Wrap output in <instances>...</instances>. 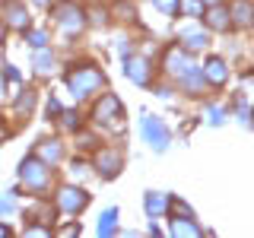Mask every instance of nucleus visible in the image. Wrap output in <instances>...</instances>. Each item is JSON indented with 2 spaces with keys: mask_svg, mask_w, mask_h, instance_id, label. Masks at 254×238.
I'll return each mask as SVG.
<instances>
[{
  "mask_svg": "<svg viewBox=\"0 0 254 238\" xmlns=\"http://www.w3.org/2000/svg\"><path fill=\"white\" fill-rule=\"evenodd\" d=\"M67 86H70V92H73V99L76 102H83V99H89V95H95L105 86V76H102V70L99 67H76V70H70L67 73Z\"/></svg>",
  "mask_w": 254,
  "mask_h": 238,
  "instance_id": "f257e3e1",
  "label": "nucleus"
},
{
  "mask_svg": "<svg viewBox=\"0 0 254 238\" xmlns=\"http://www.w3.org/2000/svg\"><path fill=\"white\" fill-rule=\"evenodd\" d=\"M19 178H22V184H26L29 190L42 194V190L51 184V165H45L38 156H29L26 162L19 165Z\"/></svg>",
  "mask_w": 254,
  "mask_h": 238,
  "instance_id": "f03ea898",
  "label": "nucleus"
},
{
  "mask_svg": "<svg viewBox=\"0 0 254 238\" xmlns=\"http://www.w3.org/2000/svg\"><path fill=\"white\" fill-rule=\"evenodd\" d=\"M92 118H95V124H111V130H121L124 121H118V118H121V99L111 95V92H105L99 102H95Z\"/></svg>",
  "mask_w": 254,
  "mask_h": 238,
  "instance_id": "7ed1b4c3",
  "label": "nucleus"
},
{
  "mask_svg": "<svg viewBox=\"0 0 254 238\" xmlns=\"http://www.w3.org/2000/svg\"><path fill=\"white\" fill-rule=\"evenodd\" d=\"M140 130H143V140H146L156 153H162V149L169 146V130H165V124L159 121V118L146 115V118H143V124H140Z\"/></svg>",
  "mask_w": 254,
  "mask_h": 238,
  "instance_id": "20e7f679",
  "label": "nucleus"
},
{
  "mask_svg": "<svg viewBox=\"0 0 254 238\" xmlns=\"http://www.w3.org/2000/svg\"><path fill=\"white\" fill-rule=\"evenodd\" d=\"M95 169H99V175L108 181V178H115V175L124 169V156L118 153V149L105 146V149H99V153H95Z\"/></svg>",
  "mask_w": 254,
  "mask_h": 238,
  "instance_id": "39448f33",
  "label": "nucleus"
},
{
  "mask_svg": "<svg viewBox=\"0 0 254 238\" xmlns=\"http://www.w3.org/2000/svg\"><path fill=\"white\" fill-rule=\"evenodd\" d=\"M89 206V194L83 187H61L58 190V210L64 213H79Z\"/></svg>",
  "mask_w": 254,
  "mask_h": 238,
  "instance_id": "423d86ee",
  "label": "nucleus"
},
{
  "mask_svg": "<svg viewBox=\"0 0 254 238\" xmlns=\"http://www.w3.org/2000/svg\"><path fill=\"white\" fill-rule=\"evenodd\" d=\"M190 67H197V63L188 58V51H185V48H169V54H165V70H169V76L181 79V76H185Z\"/></svg>",
  "mask_w": 254,
  "mask_h": 238,
  "instance_id": "0eeeda50",
  "label": "nucleus"
},
{
  "mask_svg": "<svg viewBox=\"0 0 254 238\" xmlns=\"http://www.w3.org/2000/svg\"><path fill=\"white\" fill-rule=\"evenodd\" d=\"M124 73H127V79H133L137 86H149V79H153V67H149L146 58H130L124 63Z\"/></svg>",
  "mask_w": 254,
  "mask_h": 238,
  "instance_id": "6e6552de",
  "label": "nucleus"
},
{
  "mask_svg": "<svg viewBox=\"0 0 254 238\" xmlns=\"http://www.w3.org/2000/svg\"><path fill=\"white\" fill-rule=\"evenodd\" d=\"M58 22H61V29L67 32V35H73V32H79L86 26V19H83V10H76V6H70V3H61L58 6Z\"/></svg>",
  "mask_w": 254,
  "mask_h": 238,
  "instance_id": "1a4fd4ad",
  "label": "nucleus"
},
{
  "mask_svg": "<svg viewBox=\"0 0 254 238\" xmlns=\"http://www.w3.org/2000/svg\"><path fill=\"white\" fill-rule=\"evenodd\" d=\"M200 70H203V79H210L213 86H222L229 79V67H226V60H222V58H210Z\"/></svg>",
  "mask_w": 254,
  "mask_h": 238,
  "instance_id": "9d476101",
  "label": "nucleus"
},
{
  "mask_svg": "<svg viewBox=\"0 0 254 238\" xmlns=\"http://www.w3.org/2000/svg\"><path fill=\"white\" fill-rule=\"evenodd\" d=\"M229 22L238 29L251 26V0H232V10H229Z\"/></svg>",
  "mask_w": 254,
  "mask_h": 238,
  "instance_id": "9b49d317",
  "label": "nucleus"
},
{
  "mask_svg": "<svg viewBox=\"0 0 254 238\" xmlns=\"http://www.w3.org/2000/svg\"><path fill=\"white\" fill-rule=\"evenodd\" d=\"M206 26L210 29H216V32H226L229 26H232V22H229V10L222 3H210V10H206Z\"/></svg>",
  "mask_w": 254,
  "mask_h": 238,
  "instance_id": "f8f14e48",
  "label": "nucleus"
},
{
  "mask_svg": "<svg viewBox=\"0 0 254 238\" xmlns=\"http://www.w3.org/2000/svg\"><path fill=\"white\" fill-rule=\"evenodd\" d=\"M3 16H6V22H10L13 29H26V26H29V13H26V6L16 3V0L3 3Z\"/></svg>",
  "mask_w": 254,
  "mask_h": 238,
  "instance_id": "ddd939ff",
  "label": "nucleus"
},
{
  "mask_svg": "<svg viewBox=\"0 0 254 238\" xmlns=\"http://www.w3.org/2000/svg\"><path fill=\"white\" fill-rule=\"evenodd\" d=\"M35 156L42 159L45 165H54V162H61V156H64V146H61L58 140H45L42 146L35 149Z\"/></svg>",
  "mask_w": 254,
  "mask_h": 238,
  "instance_id": "4468645a",
  "label": "nucleus"
},
{
  "mask_svg": "<svg viewBox=\"0 0 254 238\" xmlns=\"http://www.w3.org/2000/svg\"><path fill=\"white\" fill-rule=\"evenodd\" d=\"M181 42H185V51H200L206 45V32L203 29H181Z\"/></svg>",
  "mask_w": 254,
  "mask_h": 238,
  "instance_id": "2eb2a0df",
  "label": "nucleus"
},
{
  "mask_svg": "<svg viewBox=\"0 0 254 238\" xmlns=\"http://www.w3.org/2000/svg\"><path fill=\"white\" fill-rule=\"evenodd\" d=\"M143 206H146L149 216H162V213L169 210V197H165V194H153V190H149L146 200H143Z\"/></svg>",
  "mask_w": 254,
  "mask_h": 238,
  "instance_id": "dca6fc26",
  "label": "nucleus"
},
{
  "mask_svg": "<svg viewBox=\"0 0 254 238\" xmlns=\"http://www.w3.org/2000/svg\"><path fill=\"white\" fill-rule=\"evenodd\" d=\"M172 235H203L200 232V226H197V222H190V216H175L172 219Z\"/></svg>",
  "mask_w": 254,
  "mask_h": 238,
  "instance_id": "f3484780",
  "label": "nucleus"
},
{
  "mask_svg": "<svg viewBox=\"0 0 254 238\" xmlns=\"http://www.w3.org/2000/svg\"><path fill=\"white\" fill-rule=\"evenodd\" d=\"M115 219H118V210H115V206L102 213V219H99V235H115Z\"/></svg>",
  "mask_w": 254,
  "mask_h": 238,
  "instance_id": "a211bd4d",
  "label": "nucleus"
},
{
  "mask_svg": "<svg viewBox=\"0 0 254 238\" xmlns=\"http://www.w3.org/2000/svg\"><path fill=\"white\" fill-rule=\"evenodd\" d=\"M29 216L35 219V222H45V226H51V222H54V219H51V216H54V210H51V206H45V203H38L35 210L29 213Z\"/></svg>",
  "mask_w": 254,
  "mask_h": 238,
  "instance_id": "6ab92c4d",
  "label": "nucleus"
},
{
  "mask_svg": "<svg viewBox=\"0 0 254 238\" xmlns=\"http://www.w3.org/2000/svg\"><path fill=\"white\" fill-rule=\"evenodd\" d=\"M35 70L38 73H51L54 70V58L48 51H42V48H38V58H35Z\"/></svg>",
  "mask_w": 254,
  "mask_h": 238,
  "instance_id": "aec40b11",
  "label": "nucleus"
},
{
  "mask_svg": "<svg viewBox=\"0 0 254 238\" xmlns=\"http://www.w3.org/2000/svg\"><path fill=\"white\" fill-rule=\"evenodd\" d=\"M178 6L185 10V16H203L200 0H178Z\"/></svg>",
  "mask_w": 254,
  "mask_h": 238,
  "instance_id": "412c9836",
  "label": "nucleus"
},
{
  "mask_svg": "<svg viewBox=\"0 0 254 238\" xmlns=\"http://www.w3.org/2000/svg\"><path fill=\"white\" fill-rule=\"evenodd\" d=\"M64 127H70V130L79 127V115H76V111H64Z\"/></svg>",
  "mask_w": 254,
  "mask_h": 238,
  "instance_id": "4be33fe9",
  "label": "nucleus"
},
{
  "mask_svg": "<svg viewBox=\"0 0 254 238\" xmlns=\"http://www.w3.org/2000/svg\"><path fill=\"white\" fill-rule=\"evenodd\" d=\"M45 42H48L45 32H29V45L32 48H45Z\"/></svg>",
  "mask_w": 254,
  "mask_h": 238,
  "instance_id": "5701e85b",
  "label": "nucleus"
},
{
  "mask_svg": "<svg viewBox=\"0 0 254 238\" xmlns=\"http://www.w3.org/2000/svg\"><path fill=\"white\" fill-rule=\"evenodd\" d=\"M153 3H156L162 13H175V10H178V0H153Z\"/></svg>",
  "mask_w": 254,
  "mask_h": 238,
  "instance_id": "b1692460",
  "label": "nucleus"
},
{
  "mask_svg": "<svg viewBox=\"0 0 254 238\" xmlns=\"http://www.w3.org/2000/svg\"><path fill=\"white\" fill-rule=\"evenodd\" d=\"M172 210H175V216H190V219H194L190 206H188V203H181V200H175V203H172Z\"/></svg>",
  "mask_w": 254,
  "mask_h": 238,
  "instance_id": "393cba45",
  "label": "nucleus"
},
{
  "mask_svg": "<svg viewBox=\"0 0 254 238\" xmlns=\"http://www.w3.org/2000/svg\"><path fill=\"white\" fill-rule=\"evenodd\" d=\"M206 121H210V124H222V111L219 108H206Z\"/></svg>",
  "mask_w": 254,
  "mask_h": 238,
  "instance_id": "a878e982",
  "label": "nucleus"
},
{
  "mask_svg": "<svg viewBox=\"0 0 254 238\" xmlns=\"http://www.w3.org/2000/svg\"><path fill=\"white\" fill-rule=\"evenodd\" d=\"M51 232V229H45V226H29L26 229V235H48Z\"/></svg>",
  "mask_w": 254,
  "mask_h": 238,
  "instance_id": "bb28decb",
  "label": "nucleus"
},
{
  "mask_svg": "<svg viewBox=\"0 0 254 238\" xmlns=\"http://www.w3.org/2000/svg\"><path fill=\"white\" fill-rule=\"evenodd\" d=\"M13 210V200L10 197H3V200H0V213H10Z\"/></svg>",
  "mask_w": 254,
  "mask_h": 238,
  "instance_id": "cd10ccee",
  "label": "nucleus"
},
{
  "mask_svg": "<svg viewBox=\"0 0 254 238\" xmlns=\"http://www.w3.org/2000/svg\"><path fill=\"white\" fill-rule=\"evenodd\" d=\"M58 111H61V105H58V102L51 99V102H48V115H58Z\"/></svg>",
  "mask_w": 254,
  "mask_h": 238,
  "instance_id": "c85d7f7f",
  "label": "nucleus"
},
{
  "mask_svg": "<svg viewBox=\"0 0 254 238\" xmlns=\"http://www.w3.org/2000/svg\"><path fill=\"white\" fill-rule=\"evenodd\" d=\"M0 235H10V229H6V226H0Z\"/></svg>",
  "mask_w": 254,
  "mask_h": 238,
  "instance_id": "c756f323",
  "label": "nucleus"
},
{
  "mask_svg": "<svg viewBox=\"0 0 254 238\" xmlns=\"http://www.w3.org/2000/svg\"><path fill=\"white\" fill-rule=\"evenodd\" d=\"M0 38H3V19H0Z\"/></svg>",
  "mask_w": 254,
  "mask_h": 238,
  "instance_id": "7c9ffc66",
  "label": "nucleus"
},
{
  "mask_svg": "<svg viewBox=\"0 0 254 238\" xmlns=\"http://www.w3.org/2000/svg\"><path fill=\"white\" fill-rule=\"evenodd\" d=\"M35 3H42V6H45V3H51V0H35Z\"/></svg>",
  "mask_w": 254,
  "mask_h": 238,
  "instance_id": "2f4dec72",
  "label": "nucleus"
},
{
  "mask_svg": "<svg viewBox=\"0 0 254 238\" xmlns=\"http://www.w3.org/2000/svg\"><path fill=\"white\" fill-rule=\"evenodd\" d=\"M206 3H222V0H206Z\"/></svg>",
  "mask_w": 254,
  "mask_h": 238,
  "instance_id": "473e14b6",
  "label": "nucleus"
}]
</instances>
